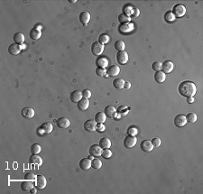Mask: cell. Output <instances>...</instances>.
Here are the masks:
<instances>
[{
	"label": "cell",
	"instance_id": "6da1fadb",
	"mask_svg": "<svg viewBox=\"0 0 203 194\" xmlns=\"http://www.w3.org/2000/svg\"><path fill=\"white\" fill-rule=\"evenodd\" d=\"M178 91L184 98H193L197 92V86L192 81H183L179 85Z\"/></svg>",
	"mask_w": 203,
	"mask_h": 194
},
{
	"label": "cell",
	"instance_id": "7a4b0ae2",
	"mask_svg": "<svg viewBox=\"0 0 203 194\" xmlns=\"http://www.w3.org/2000/svg\"><path fill=\"white\" fill-rule=\"evenodd\" d=\"M171 13L174 15L175 17H182L186 14V7L181 4H177L173 6Z\"/></svg>",
	"mask_w": 203,
	"mask_h": 194
},
{
	"label": "cell",
	"instance_id": "3957f363",
	"mask_svg": "<svg viewBox=\"0 0 203 194\" xmlns=\"http://www.w3.org/2000/svg\"><path fill=\"white\" fill-rule=\"evenodd\" d=\"M53 129V125L51 122H44L43 124H42V125L40 126V128L38 129L40 135H42V134H51L52 131Z\"/></svg>",
	"mask_w": 203,
	"mask_h": 194
},
{
	"label": "cell",
	"instance_id": "277c9868",
	"mask_svg": "<svg viewBox=\"0 0 203 194\" xmlns=\"http://www.w3.org/2000/svg\"><path fill=\"white\" fill-rule=\"evenodd\" d=\"M104 52V44L100 42H95L91 45V52L94 55H101Z\"/></svg>",
	"mask_w": 203,
	"mask_h": 194
},
{
	"label": "cell",
	"instance_id": "5b68a950",
	"mask_svg": "<svg viewBox=\"0 0 203 194\" xmlns=\"http://www.w3.org/2000/svg\"><path fill=\"white\" fill-rule=\"evenodd\" d=\"M47 184V181L46 178L43 175H37L36 179H35V187L38 190H43L46 187Z\"/></svg>",
	"mask_w": 203,
	"mask_h": 194
},
{
	"label": "cell",
	"instance_id": "8992f818",
	"mask_svg": "<svg viewBox=\"0 0 203 194\" xmlns=\"http://www.w3.org/2000/svg\"><path fill=\"white\" fill-rule=\"evenodd\" d=\"M136 142H137V139H136L135 136L129 135H128L126 136L125 139H124V146H125L126 148L130 149V148H133V147L135 146V145H136Z\"/></svg>",
	"mask_w": 203,
	"mask_h": 194
},
{
	"label": "cell",
	"instance_id": "52a82bcc",
	"mask_svg": "<svg viewBox=\"0 0 203 194\" xmlns=\"http://www.w3.org/2000/svg\"><path fill=\"white\" fill-rule=\"evenodd\" d=\"M97 122L94 119H89L84 123V129L88 132H95L97 129Z\"/></svg>",
	"mask_w": 203,
	"mask_h": 194
},
{
	"label": "cell",
	"instance_id": "ba28073f",
	"mask_svg": "<svg viewBox=\"0 0 203 194\" xmlns=\"http://www.w3.org/2000/svg\"><path fill=\"white\" fill-rule=\"evenodd\" d=\"M135 26L133 23H127V24H123L121 25H119L118 27V31L120 34H129L134 30Z\"/></svg>",
	"mask_w": 203,
	"mask_h": 194
},
{
	"label": "cell",
	"instance_id": "9c48e42d",
	"mask_svg": "<svg viewBox=\"0 0 203 194\" xmlns=\"http://www.w3.org/2000/svg\"><path fill=\"white\" fill-rule=\"evenodd\" d=\"M117 61L119 64L124 65L128 62V53L125 51L118 52L117 53Z\"/></svg>",
	"mask_w": 203,
	"mask_h": 194
},
{
	"label": "cell",
	"instance_id": "30bf717a",
	"mask_svg": "<svg viewBox=\"0 0 203 194\" xmlns=\"http://www.w3.org/2000/svg\"><path fill=\"white\" fill-rule=\"evenodd\" d=\"M140 148L145 153H150V152L153 151L154 146H153V144L150 140H144L140 144Z\"/></svg>",
	"mask_w": 203,
	"mask_h": 194
},
{
	"label": "cell",
	"instance_id": "8fae6325",
	"mask_svg": "<svg viewBox=\"0 0 203 194\" xmlns=\"http://www.w3.org/2000/svg\"><path fill=\"white\" fill-rule=\"evenodd\" d=\"M187 123V119H186V116L180 114L174 117V125L177 127H182L186 125Z\"/></svg>",
	"mask_w": 203,
	"mask_h": 194
},
{
	"label": "cell",
	"instance_id": "7c38bea8",
	"mask_svg": "<svg viewBox=\"0 0 203 194\" xmlns=\"http://www.w3.org/2000/svg\"><path fill=\"white\" fill-rule=\"evenodd\" d=\"M104 113L109 118H117V111L115 109V107H113V106H107L105 108Z\"/></svg>",
	"mask_w": 203,
	"mask_h": 194
},
{
	"label": "cell",
	"instance_id": "4fadbf2b",
	"mask_svg": "<svg viewBox=\"0 0 203 194\" xmlns=\"http://www.w3.org/2000/svg\"><path fill=\"white\" fill-rule=\"evenodd\" d=\"M120 72V68L117 65H111L107 69V74L109 77H117Z\"/></svg>",
	"mask_w": 203,
	"mask_h": 194
},
{
	"label": "cell",
	"instance_id": "5bb4252c",
	"mask_svg": "<svg viewBox=\"0 0 203 194\" xmlns=\"http://www.w3.org/2000/svg\"><path fill=\"white\" fill-rule=\"evenodd\" d=\"M173 69H174V64L171 61H165L164 63H162V71L165 74L171 73L173 71Z\"/></svg>",
	"mask_w": 203,
	"mask_h": 194
},
{
	"label": "cell",
	"instance_id": "9a60e30c",
	"mask_svg": "<svg viewBox=\"0 0 203 194\" xmlns=\"http://www.w3.org/2000/svg\"><path fill=\"white\" fill-rule=\"evenodd\" d=\"M21 115L25 119H31L34 116V110L32 108H25L21 110Z\"/></svg>",
	"mask_w": 203,
	"mask_h": 194
},
{
	"label": "cell",
	"instance_id": "2e32d148",
	"mask_svg": "<svg viewBox=\"0 0 203 194\" xmlns=\"http://www.w3.org/2000/svg\"><path fill=\"white\" fill-rule=\"evenodd\" d=\"M22 50V46L17 43H13L8 47V52L11 55H17Z\"/></svg>",
	"mask_w": 203,
	"mask_h": 194
},
{
	"label": "cell",
	"instance_id": "e0dca14e",
	"mask_svg": "<svg viewBox=\"0 0 203 194\" xmlns=\"http://www.w3.org/2000/svg\"><path fill=\"white\" fill-rule=\"evenodd\" d=\"M70 100L73 103H78L81 99H83L82 97V92L80 90H74L73 92L70 93Z\"/></svg>",
	"mask_w": 203,
	"mask_h": 194
},
{
	"label": "cell",
	"instance_id": "ac0fdd59",
	"mask_svg": "<svg viewBox=\"0 0 203 194\" xmlns=\"http://www.w3.org/2000/svg\"><path fill=\"white\" fill-rule=\"evenodd\" d=\"M102 151H103V149L100 146V145H93L90 148V155L97 156V157L101 156Z\"/></svg>",
	"mask_w": 203,
	"mask_h": 194
},
{
	"label": "cell",
	"instance_id": "d6986e66",
	"mask_svg": "<svg viewBox=\"0 0 203 194\" xmlns=\"http://www.w3.org/2000/svg\"><path fill=\"white\" fill-rule=\"evenodd\" d=\"M79 19H80V22L83 25H87L88 23L90 21V14L89 12H82V13H80Z\"/></svg>",
	"mask_w": 203,
	"mask_h": 194
},
{
	"label": "cell",
	"instance_id": "ffe728a7",
	"mask_svg": "<svg viewBox=\"0 0 203 194\" xmlns=\"http://www.w3.org/2000/svg\"><path fill=\"white\" fill-rule=\"evenodd\" d=\"M117 116L116 119H118V118H120V117H122V116H127V115L128 114V112H129V108H128L127 106L123 105V106L118 107L117 109Z\"/></svg>",
	"mask_w": 203,
	"mask_h": 194
},
{
	"label": "cell",
	"instance_id": "44dd1931",
	"mask_svg": "<svg viewBox=\"0 0 203 194\" xmlns=\"http://www.w3.org/2000/svg\"><path fill=\"white\" fill-rule=\"evenodd\" d=\"M89 106H90V102H89V99H81L78 103H77V107H78V109H80V110H81V111H85V110H87L88 109V108H89Z\"/></svg>",
	"mask_w": 203,
	"mask_h": 194
},
{
	"label": "cell",
	"instance_id": "7402d4cb",
	"mask_svg": "<svg viewBox=\"0 0 203 194\" xmlns=\"http://www.w3.org/2000/svg\"><path fill=\"white\" fill-rule=\"evenodd\" d=\"M80 167L82 170H90L91 167V160L90 158H83L80 161Z\"/></svg>",
	"mask_w": 203,
	"mask_h": 194
},
{
	"label": "cell",
	"instance_id": "603a6c76",
	"mask_svg": "<svg viewBox=\"0 0 203 194\" xmlns=\"http://www.w3.org/2000/svg\"><path fill=\"white\" fill-rule=\"evenodd\" d=\"M69 125H70V122L67 117H60L57 120V125L60 128H63V129L68 128L69 126Z\"/></svg>",
	"mask_w": 203,
	"mask_h": 194
},
{
	"label": "cell",
	"instance_id": "cb8c5ba5",
	"mask_svg": "<svg viewBox=\"0 0 203 194\" xmlns=\"http://www.w3.org/2000/svg\"><path fill=\"white\" fill-rule=\"evenodd\" d=\"M33 188H34V183H33L32 181H25V182H23L21 183V189L24 192H29L32 191Z\"/></svg>",
	"mask_w": 203,
	"mask_h": 194
},
{
	"label": "cell",
	"instance_id": "d4e9b609",
	"mask_svg": "<svg viewBox=\"0 0 203 194\" xmlns=\"http://www.w3.org/2000/svg\"><path fill=\"white\" fill-rule=\"evenodd\" d=\"M29 36H30V38L32 39V40H39V39L41 38V36H42V32L38 28L34 27V28L30 30Z\"/></svg>",
	"mask_w": 203,
	"mask_h": 194
},
{
	"label": "cell",
	"instance_id": "484cf974",
	"mask_svg": "<svg viewBox=\"0 0 203 194\" xmlns=\"http://www.w3.org/2000/svg\"><path fill=\"white\" fill-rule=\"evenodd\" d=\"M154 79L157 83H163L166 79V74L164 72H163L162 71L156 72L154 73Z\"/></svg>",
	"mask_w": 203,
	"mask_h": 194
},
{
	"label": "cell",
	"instance_id": "4316f807",
	"mask_svg": "<svg viewBox=\"0 0 203 194\" xmlns=\"http://www.w3.org/2000/svg\"><path fill=\"white\" fill-rule=\"evenodd\" d=\"M100 146L102 149H109L111 146V141L108 137H103L100 140Z\"/></svg>",
	"mask_w": 203,
	"mask_h": 194
},
{
	"label": "cell",
	"instance_id": "83f0119b",
	"mask_svg": "<svg viewBox=\"0 0 203 194\" xmlns=\"http://www.w3.org/2000/svg\"><path fill=\"white\" fill-rule=\"evenodd\" d=\"M29 162L32 164H37L41 165L42 163V159L37 155H32L29 157Z\"/></svg>",
	"mask_w": 203,
	"mask_h": 194
},
{
	"label": "cell",
	"instance_id": "f1b7e54d",
	"mask_svg": "<svg viewBox=\"0 0 203 194\" xmlns=\"http://www.w3.org/2000/svg\"><path fill=\"white\" fill-rule=\"evenodd\" d=\"M125 80L123 79H114V81H113V86L117 89H124V86H125Z\"/></svg>",
	"mask_w": 203,
	"mask_h": 194
},
{
	"label": "cell",
	"instance_id": "f546056e",
	"mask_svg": "<svg viewBox=\"0 0 203 194\" xmlns=\"http://www.w3.org/2000/svg\"><path fill=\"white\" fill-rule=\"evenodd\" d=\"M118 21H119V23H120L121 25H123V24H127V23H130V21H131V17L128 16L127 15L122 13V14H120V15H118Z\"/></svg>",
	"mask_w": 203,
	"mask_h": 194
},
{
	"label": "cell",
	"instance_id": "4dcf8cb0",
	"mask_svg": "<svg viewBox=\"0 0 203 194\" xmlns=\"http://www.w3.org/2000/svg\"><path fill=\"white\" fill-rule=\"evenodd\" d=\"M13 38L15 41V43H17V44L24 43V42H25V35L22 33H15L14 35Z\"/></svg>",
	"mask_w": 203,
	"mask_h": 194
},
{
	"label": "cell",
	"instance_id": "1f68e13d",
	"mask_svg": "<svg viewBox=\"0 0 203 194\" xmlns=\"http://www.w3.org/2000/svg\"><path fill=\"white\" fill-rule=\"evenodd\" d=\"M106 119H107V116H106V114L104 112H98L95 115V121L97 123H99V124L100 123L103 124L106 121Z\"/></svg>",
	"mask_w": 203,
	"mask_h": 194
},
{
	"label": "cell",
	"instance_id": "d6a6232c",
	"mask_svg": "<svg viewBox=\"0 0 203 194\" xmlns=\"http://www.w3.org/2000/svg\"><path fill=\"white\" fill-rule=\"evenodd\" d=\"M91 167L95 170H100L102 167V162L98 158L93 159L91 161Z\"/></svg>",
	"mask_w": 203,
	"mask_h": 194
},
{
	"label": "cell",
	"instance_id": "836d02e7",
	"mask_svg": "<svg viewBox=\"0 0 203 194\" xmlns=\"http://www.w3.org/2000/svg\"><path fill=\"white\" fill-rule=\"evenodd\" d=\"M97 63H98V66L99 67H101V68H107L108 66V61L105 57L99 58L98 61H97Z\"/></svg>",
	"mask_w": 203,
	"mask_h": 194
},
{
	"label": "cell",
	"instance_id": "e575fe53",
	"mask_svg": "<svg viewBox=\"0 0 203 194\" xmlns=\"http://www.w3.org/2000/svg\"><path fill=\"white\" fill-rule=\"evenodd\" d=\"M115 48L116 50H117L118 52H121V51H125V48H126V44L123 41H117L115 42Z\"/></svg>",
	"mask_w": 203,
	"mask_h": 194
},
{
	"label": "cell",
	"instance_id": "d590c367",
	"mask_svg": "<svg viewBox=\"0 0 203 194\" xmlns=\"http://www.w3.org/2000/svg\"><path fill=\"white\" fill-rule=\"evenodd\" d=\"M123 10H124V14L127 15L128 16H131V15H132V13H133V10H134V7H133L130 4H127V5L124 6Z\"/></svg>",
	"mask_w": 203,
	"mask_h": 194
},
{
	"label": "cell",
	"instance_id": "8d00e7d4",
	"mask_svg": "<svg viewBox=\"0 0 203 194\" xmlns=\"http://www.w3.org/2000/svg\"><path fill=\"white\" fill-rule=\"evenodd\" d=\"M186 119L189 123H195L197 121V115L194 112H191L186 116Z\"/></svg>",
	"mask_w": 203,
	"mask_h": 194
},
{
	"label": "cell",
	"instance_id": "74e56055",
	"mask_svg": "<svg viewBox=\"0 0 203 194\" xmlns=\"http://www.w3.org/2000/svg\"><path fill=\"white\" fill-rule=\"evenodd\" d=\"M40 152H41V146H40V145H38V144H34V145L31 146V153H32L33 155H38Z\"/></svg>",
	"mask_w": 203,
	"mask_h": 194
},
{
	"label": "cell",
	"instance_id": "f35d334b",
	"mask_svg": "<svg viewBox=\"0 0 203 194\" xmlns=\"http://www.w3.org/2000/svg\"><path fill=\"white\" fill-rule=\"evenodd\" d=\"M152 69L155 72H160L162 71V62H154L152 64Z\"/></svg>",
	"mask_w": 203,
	"mask_h": 194
},
{
	"label": "cell",
	"instance_id": "ab89813d",
	"mask_svg": "<svg viewBox=\"0 0 203 194\" xmlns=\"http://www.w3.org/2000/svg\"><path fill=\"white\" fill-rule=\"evenodd\" d=\"M164 18H165V20H166L167 22H173V21L175 20L176 17H175L174 15L171 13V11H170V12H167V13L165 14Z\"/></svg>",
	"mask_w": 203,
	"mask_h": 194
},
{
	"label": "cell",
	"instance_id": "60d3db41",
	"mask_svg": "<svg viewBox=\"0 0 203 194\" xmlns=\"http://www.w3.org/2000/svg\"><path fill=\"white\" fill-rule=\"evenodd\" d=\"M96 74L100 77H103L107 74V70L105 68H101V67H98L96 69Z\"/></svg>",
	"mask_w": 203,
	"mask_h": 194
},
{
	"label": "cell",
	"instance_id": "b9f144b4",
	"mask_svg": "<svg viewBox=\"0 0 203 194\" xmlns=\"http://www.w3.org/2000/svg\"><path fill=\"white\" fill-rule=\"evenodd\" d=\"M101 156L105 159H109L112 156V152L109 149H103Z\"/></svg>",
	"mask_w": 203,
	"mask_h": 194
},
{
	"label": "cell",
	"instance_id": "7bdbcfd3",
	"mask_svg": "<svg viewBox=\"0 0 203 194\" xmlns=\"http://www.w3.org/2000/svg\"><path fill=\"white\" fill-rule=\"evenodd\" d=\"M99 40H100V42H101L102 44H106V43H107L109 42V36L107 35L103 34V35H101L100 36Z\"/></svg>",
	"mask_w": 203,
	"mask_h": 194
},
{
	"label": "cell",
	"instance_id": "ee69618b",
	"mask_svg": "<svg viewBox=\"0 0 203 194\" xmlns=\"http://www.w3.org/2000/svg\"><path fill=\"white\" fill-rule=\"evenodd\" d=\"M127 134H128L129 135L135 136V135L138 134V129H137L136 127H135V126H131V127L128 128V130H127Z\"/></svg>",
	"mask_w": 203,
	"mask_h": 194
},
{
	"label": "cell",
	"instance_id": "f6af8a7d",
	"mask_svg": "<svg viewBox=\"0 0 203 194\" xmlns=\"http://www.w3.org/2000/svg\"><path fill=\"white\" fill-rule=\"evenodd\" d=\"M25 179L26 181H32V182H34V181H35V179H36V175L34 173H33V172H28V173H26L25 175Z\"/></svg>",
	"mask_w": 203,
	"mask_h": 194
},
{
	"label": "cell",
	"instance_id": "bcb514c9",
	"mask_svg": "<svg viewBox=\"0 0 203 194\" xmlns=\"http://www.w3.org/2000/svg\"><path fill=\"white\" fill-rule=\"evenodd\" d=\"M151 142H152L154 147H159L161 146V139L160 138H157V137L153 138V140H151Z\"/></svg>",
	"mask_w": 203,
	"mask_h": 194
},
{
	"label": "cell",
	"instance_id": "7dc6e473",
	"mask_svg": "<svg viewBox=\"0 0 203 194\" xmlns=\"http://www.w3.org/2000/svg\"><path fill=\"white\" fill-rule=\"evenodd\" d=\"M82 97L84 98V99H90V97H91V92H90V89H84L83 91H82Z\"/></svg>",
	"mask_w": 203,
	"mask_h": 194
},
{
	"label": "cell",
	"instance_id": "c3c4849f",
	"mask_svg": "<svg viewBox=\"0 0 203 194\" xmlns=\"http://www.w3.org/2000/svg\"><path fill=\"white\" fill-rule=\"evenodd\" d=\"M105 129H106V126H105L103 124H101V123H100V124L97 125V129H96V131H98V132H100V133H102V132L105 131Z\"/></svg>",
	"mask_w": 203,
	"mask_h": 194
},
{
	"label": "cell",
	"instance_id": "681fc988",
	"mask_svg": "<svg viewBox=\"0 0 203 194\" xmlns=\"http://www.w3.org/2000/svg\"><path fill=\"white\" fill-rule=\"evenodd\" d=\"M139 15H140V10H139V9H137V8H134V10H133V13H132L131 16H132V17H137Z\"/></svg>",
	"mask_w": 203,
	"mask_h": 194
},
{
	"label": "cell",
	"instance_id": "f907efd6",
	"mask_svg": "<svg viewBox=\"0 0 203 194\" xmlns=\"http://www.w3.org/2000/svg\"><path fill=\"white\" fill-rule=\"evenodd\" d=\"M124 88H125L126 89H129L131 88V83L128 82V81H126V82H125V86H124Z\"/></svg>",
	"mask_w": 203,
	"mask_h": 194
},
{
	"label": "cell",
	"instance_id": "816d5d0a",
	"mask_svg": "<svg viewBox=\"0 0 203 194\" xmlns=\"http://www.w3.org/2000/svg\"><path fill=\"white\" fill-rule=\"evenodd\" d=\"M187 102L188 103H193L194 102V98H188L187 99Z\"/></svg>",
	"mask_w": 203,
	"mask_h": 194
},
{
	"label": "cell",
	"instance_id": "f5cc1de1",
	"mask_svg": "<svg viewBox=\"0 0 203 194\" xmlns=\"http://www.w3.org/2000/svg\"><path fill=\"white\" fill-rule=\"evenodd\" d=\"M31 192H32V193H35V192H36V189H35V188H33V189H32V191H31Z\"/></svg>",
	"mask_w": 203,
	"mask_h": 194
},
{
	"label": "cell",
	"instance_id": "db71d44e",
	"mask_svg": "<svg viewBox=\"0 0 203 194\" xmlns=\"http://www.w3.org/2000/svg\"><path fill=\"white\" fill-rule=\"evenodd\" d=\"M69 3H76L77 0H69Z\"/></svg>",
	"mask_w": 203,
	"mask_h": 194
},
{
	"label": "cell",
	"instance_id": "11a10c76",
	"mask_svg": "<svg viewBox=\"0 0 203 194\" xmlns=\"http://www.w3.org/2000/svg\"><path fill=\"white\" fill-rule=\"evenodd\" d=\"M89 158H90V160H91V161H92V160H93V159H94V156H93V155H90V157H89Z\"/></svg>",
	"mask_w": 203,
	"mask_h": 194
},
{
	"label": "cell",
	"instance_id": "9f6ffc18",
	"mask_svg": "<svg viewBox=\"0 0 203 194\" xmlns=\"http://www.w3.org/2000/svg\"><path fill=\"white\" fill-rule=\"evenodd\" d=\"M21 46H22V49H25V45H21Z\"/></svg>",
	"mask_w": 203,
	"mask_h": 194
}]
</instances>
